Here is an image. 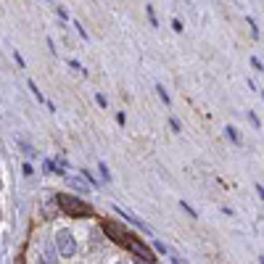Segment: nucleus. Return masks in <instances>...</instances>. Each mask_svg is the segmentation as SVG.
<instances>
[{"label":"nucleus","mask_w":264,"mask_h":264,"mask_svg":"<svg viewBox=\"0 0 264 264\" xmlns=\"http://www.w3.org/2000/svg\"><path fill=\"white\" fill-rule=\"evenodd\" d=\"M24 175H27V177H32V175H35V169H32V164H24Z\"/></svg>","instance_id":"4be33fe9"},{"label":"nucleus","mask_w":264,"mask_h":264,"mask_svg":"<svg viewBox=\"0 0 264 264\" xmlns=\"http://www.w3.org/2000/svg\"><path fill=\"white\" fill-rule=\"evenodd\" d=\"M66 180H69V185H71V188L80 193V196H87V193H90V185H87L82 177H71V175H69Z\"/></svg>","instance_id":"39448f33"},{"label":"nucleus","mask_w":264,"mask_h":264,"mask_svg":"<svg viewBox=\"0 0 264 264\" xmlns=\"http://www.w3.org/2000/svg\"><path fill=\"white\" fill-rule=\"evenodd\" d=\"M146 13H148L151 27H159V19H156V11H153V6H146Z\"/></svg>","instance_id":"6e6552de"},{"label":"nucleus","mask_w":264,"mask_h":264,"mask_svg":"<svg viewBox=\"0 0 264 264\" xmlns=\"http://www.w3.org/2000/svg\"><path fill=\"white\" fill-rule=\"evenodd\" d=\"M248 119H251V124H254V127H261V122H259V116H256L254 111H248Z\"/></svg>","instance_id":"a211bd4d"},{"label":"nucleus","mask_w":264,"mask_h":264,"mask_svg":"<svg viewBox=\"0 0 264 264\" xmlns=\"http://www.w3.org/2000/svg\"><path fill=\"white\" fill-rule=\"evenodd\" d=\"M45 42H48V48H51V53H53V56H56V53H58V51H56V42H53V37H48V40H45Z\"/></svg>","instance_id":"5701e85b"},{"label":"nucleus","mask_w":264,"mask_h":264,"mask_svg":"<svg viewBox=\"0 0 264 264\" xmlns=\"http://www.w3.org/2000/svg\"><path fill=\"white\" fill-rule=\"evenodd\" d=\"M116 264H130V261H116Z\"/></svg>","instance_id":"bb28decb"},{"label":"nucleus","mask_w":264,"mask_h":264,"mask_svg":"<svg viewBox=\"0 0 264 264\" xmlns=\"http://www.w3.org/2000/svg\"><path fill=\"white\" fill-rule=\"evenodd\" d=\"M156 92H159V98L164 101V106H169V92L164 90V85H156Z\"/></svg>","instance_id":"9d476101"},{"label":"nucleus","mask_w":264,"mask_h":264,"mask_svg":"<svg viewBox=\"0 0 264 264\" xmlns=\"http://www.w3.org/2000/svg\"><path fill=\"white\" fill-rule=\"evenodd\" d=\"M74 29H77V32H80V37H85V40H87V29H85L80 21H74Z\"/></svg>","instance_id":"2eb2a0df"},{"label":"nucleus","mask_w":264,"mask_h":264,"mask_svg":"<svg viewBox=\"0 0 264 264\" xmlns=\"http://www.w3.org/2000/svg\"><path fill=\"white\" fill-rule=\"evenodd\" d=\"M256 193H259V198L264 201V185H261V182H256Z\"/></svg>","instance_id":"a878e982"},{"label":"nucleus","mask_w":264,"mask_h":264,"mask_svg":"<svg viewBox=\"0 0 264 264\" xmlns=\"http://www.w3.org/2000/svg\"><path fill=\"white\" fill-rule=\"evenodd\" d=\"M27 85H29V90H32V95H35V101H37V103H45V95H42V92H40V87H37V85H35L32 80H29Z\"/></svg>","instance_id":"423d86ee"},{"label":"nucleus","mask_w":264,"mask_h":264,"mask_svg":"<svg viewBox=\"0 0 264 264\" xmlns=\"http://www.w3.org/2000/svg\"><path fill=\"white\" fill-rule=\"evenodd\" d=\"M122 246H127L130 248V251L132 254H137V256H140L143 261H156V256H153V251H151V248L146 246V243H140V241H137L135 235H130V232H122V241H119Z\"/></svg>","instance_id":"7ed1b4c3"},{"label":"nucleus","mask_w":264,"mask_h":264,"mask_svg":"<svg viewBox=\"0 0 264 264\" xmlns=\"http://www.w3.org/2000/svg\"><path fill=\"white\" fill-rule=\"evenodd\" d=\"M169 124H172V130H175V132H182V124H180V119H175V116H172V119H169Z\"/></svg>","instance_id":"dca6fc26"},{"label":"nucleus","mask_w":264,"mask_h":264,"mask_svg":"<svg viewBox=\"0 0 264 264\" xmlns=\"http://www.w3.org/2000/svg\"><path fill=\"white\" fill-rule=\"evenodd\" d=\"M13 61L19 64V69H27V64H24V58H21V53H19V51H13Z\"/></svg>","instance_id":"ddd939ff"},{"label":"nucleus","mask_w":264,"mask_h":264,"mask_svg":"<svg viewBox=\"0 0 264 264\" xmlns=\"http://www.w3.org/2000/svg\"><path fill=\"white\" fill-rule=\"evenodd\" d=\"M114 211H116V214L122 217V220H127V222H132L135 227H140L143 232H148V235H151V230L146 227V222H140V220H137V217H132V214H130L127 209H122V206H114Z\"/></svg>","instance_id":"20e7f679"},{"label":"nucleus","mask_w":264,"mask_h":264,"mask_svg":"<svg viewBox=\"0 0 264 264\" xmlns=\"http://www.w3.org/2000/svg\"><path fill=\"white\" fill-rule=\"evenodd\" d=\"M172 29H175V32H182L185 27H182V21H180V19H175V21H172Z\"/></svg>","instance_id":"aec40b11"},{"label":"nucleus","mask_w":264,"mask_h":264,"mask_svg":"<svg viewBox=\"0 0 264 264\" xmlns=\"http://www.w3.org/2000/svg\"><path fill=\"white\" fill-rule=\"evenodd\" d=\"M251 66H254L256 71H264V64H261V61H259L256 56H251Z\"/></svg>","instance_id":"4468645a"},{"label":"nucleus","mask_w":264,"mask_h":264,"mask_svg":"<svg viewBox=\"0 0 264 264\" xmlns=\"http://www.w3.org/2000/svg\"><path fill=\"white\" fill-rule=\"evenodd\" d=\"M56 254L64 256V259H71L77 254V238L69 230H58L56 232Z\"/></svg>","instance_id":"f03ea898"},{"label":"nucleus","mask_w":264,"mask_h":264,"mask_svg":"<svg viewBox=\"0 0 264 264\" xmlns=\"http://www.w3.org/2000/svg\"><path fill=\"white\" fill-rule=\"evenodd\" d=\"M225 132H227V137H230L232 143H235V146H241V135H238V130H235V127H227Z\"/></svg>","instance_id":"0eeeda50"},{"label":"nucleus","mask_w":264,"mask_h":264,"mask_svg":"<svg viewBox=\"0 0 264 264\" xmlns=\"http://www.w3.org/2000/svg\"><path fill=\"white\" fill-rule=\"evenodd\" d=\"M19 146L24 148V153H27L29 159H37V153H35V148H32V146H27V143H19Z\"/></svg>","instance_id":"9b49d317"},{"label":"nucleus","mask_w":264,"mask_h":264,"mask_svg":"<svg viewBox=\"0 0 264 264\" xmlns=\"http://www.w3.org/2000/svg\"><path fill=\"white\" fill-rule=\"evenodd\" d=\"M116 122H119L122 127H124V122H127V116H124V111H119V114H116Z\"/></svg>","instance_id":"393cba45"},{"label":"nucleus","mask_w":264,"mask_h":264,"mask_svg":"<svg viewBox=\"0 0 264 264\" xmlns=\"http://www.w3.org/2000/svg\"><path fill=\"white\" fill-rule=\"evenodd\" d=\"M95 101H98V106H101V108H106V106H108V101H106V98L101 95V92H98V95H95Z\"/></svg>","instance_id":"412c9836"},{"label":"nucleus","mask_w":264,"mask_h":264,"mask_svg":"<svg viewBox=\"0 0 264 264\" xmlns=\"http://www.w3.org/2000/svg\"><path fill=\"white\" fill-rule=\"evenodd\" d=\"M69 66H71V69H77V71H80V74H87V71H85V69L80 66V61H74V58L69 61Z\"/></svg>","instance_id":"f3484780"},{"label":"nucleus","mask_w":264,"mask_h":264,"mask_svg":"<svg viewBox=\"0 0 264 264\" xmlns=\"http://www.w3.org/2000/svg\"><path fill=\"white\" fill-rule=\"evenodd\" d=\"M153 248H156L159 254H166V246H164V243H159V241H153Z\"/></svg>","instance_id":"6ab92c4d"},{"label":"nucleus","mask_w":264,"mask_h":264,"mask_svg":"<svg viewBox=\"0 0 264 264\" xmlns=\"http://www.w3.org/2000/svg\"><path fill=\"white\" fill-rule=\"evenodd\" d=\"M56 204L66 217H92V206L85 204L80 196H69V193H56Z\"/></svg>","instance_id":"f257e3e1"},{"label":"nucleus","mask_w":264,"mask_h":264,"mask_svg":"<svg viewBox=\"0 0 264 264\" xmlns=\"http://www.w3.org/2000/svg\"><path fill=\"white\" fill-rule=\"evenodd\" d=\"M56 11H58V16H61V19H69V13H66L64 8H61V6H56Z\"/></svg>","instance_id":"b1692460"},{"label":"nucleus","mask_w":264,"mask_h":264,"mask_svg":"<svg viewBox=\"0 0 264 264\" xmlns=\"http://www.w3.org/2000/svg\"><path fill=\"white\" fill-rule=\"evenodd\" d=\"M261 98H264V92H261Z\"/></svg>","instance_id":"cd10ccee"},{"label":"nucleus","mask_w":264,"mask_h":264,"mask_svg":"<svg viewBox=\"0 0 264 264\" xmlns=\"http://www.w3.org/2000/svg\"><path fill=\"white\" fill-rule=\"evenodd\" d=\"M98 172H101V175H103V182H111V180H114V177H111V172H108V166H106V164H103V161H101V164H98Z\"/></svg>","instance_id":"1a4fd4ad"},{"label":"nucleus","mask_w":264,"mask_h":264,"mask_svg":"<svg viewBox=\"0 0 264 264\" xmlns=\"http://www.w3.org/2000/svg\"><path fill=\"white\" fill-rule=\"evenodd\" d=\"M180 206H182V209H185V211H188V214H190V217H193V220H196V217H198V211H196V209H193V206H190V204H185V201H180Z\"/></svg>","instance_id":"f8f14e48"}]
</instances>
